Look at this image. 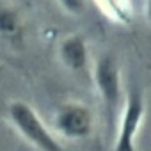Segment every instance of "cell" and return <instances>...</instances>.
<instances>
[{
  "instance_id": "1",
  "label": "cell",
  "mask_w": 151,
  "mask_h": 151,
  "mask_svg": "<svg viewBox=\"0 0 151 151\" xmlns=\"http://www.w3.org/2000/svg\"><path fill=\"white\" fill-rule=\"evenodd\" d=\"M6 112H7V123L32 147L43 151L62 149V144L59 142L57 135L48 128V124L41 119V116L30 103L23 100H13L7 103Z\"/></svg>"
},
{
  "instance_id": "2",
  "label": "cell",
  "mask_w": 151,
  "mask_h": 151,
  "mask_svg": "<svg viewBox=\"0 0 151 151\" xmlns=\"http://www.w3.org/2000/svg\"><path fill=\"white\" fill-rule=\"evenodd\" d=\"M93 82L105 109L109 124H114V116L123 98L121 66L114 53H103L93 64Z\"/></svg>"
},
{
  "instance_id": "3",
  "label": "cell",
  "mask_w": 151,
  "mask_h": 151,
  "mask_svg": "<svg viewBox=\"0 0 151 151\" xmlns=\"http://www.w3.org/2000/svg\"><path fill=\"white\" fill-rule=\"evenodd\" d=\"M146 117V98L144 93L132 86L126 93V100L119 116L117 130H116V140L112 142V147L117 151H132L137 147V137L144 124Z\"/></svg>"
},
{
  "instance_id": "4",
  "label": "cell",
  "mask_w": 151,
  "mask_h": 151,
  "mask_svg": "<svg viewBox=\"0 0 151 151\" xmlns=\"http://www.w3.org/2000/svg\"><path fill=\"white\" fill-rule=\"evenodd\" d=\"M53 126L57 135L68 140H82L87 139L94 130V116L93 110L80 101L62 103L55 116Z\"/></svg>"
},
{
  "instance_id": "5",
  "label": "cell",
  "mask_w": 151,
  "mask_h": 151,
  "mask_svg": "<svg viewBox=\"0 0 151 151\" xmlns=\"http://www.w3.org/2000/svg\"><path fill=\"white\" fill-rule=\"evenodd\" d=\"M59 62L69 73H84L89 68V46L84 36L80 34H68L59 41L57 46Z\"/></svg>"
},
{
  "instance_id": "6",
  "label": "cell",
  "mask_w": 151,
  "mask_h": 151,
  "mask_svg": "<svg viewBox=\"0 0 151 151\" xmlns=\"http://www.w3.org/2000/svg\"><path fill=\"white\" fill-rule=\"evenodd\" d=\"M23 39V22L20 13L7 0H0V41L18 45Z\"/></svg>"
},
{
  "instance_id": "7",
  "label": "cell",
  "mask_w": 151,
  "mask_h": 151,
  "mask_svg": "<svg viewBox=\"0 0 151 151\" xmlns=\"http://www.w3.org/2000/svg\"><path fill=\"white\" fill-rule=\"evenodd\" d=\"M96 2L112 20L119 23L130 22V0H96Z\"/></svg>"
},
{
  "instance_id": "8",
  "label": "cell",
  "mask_w": 151,
  "mask_h": 151,
  "mask_svg": "<svg viewBox=\"0 0 151 151\" xmlns=\"http://www.w3.org/2000/svg\"><path fill=\"white\" fill-rule=\"evenodd\" d=\"M59 7L69 16H80L86 11L87 0H57Z\"/></svg>"
},
{
  "instance_id": "9",
  "label": "cell",
  "mask_w": 151,
  "mask_h": 151,
  "mask_svg": "<svg viewBox=\"0 0 151 151\" xmlns=\"http://www.w3.org/2000/svg\"><path fill=\"white\" fill-rule=\"evenodd\" d=\"M144 18H146V23L151 27V0L144 2Z\"/></svg>"
}]
</instances>
